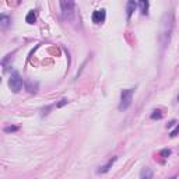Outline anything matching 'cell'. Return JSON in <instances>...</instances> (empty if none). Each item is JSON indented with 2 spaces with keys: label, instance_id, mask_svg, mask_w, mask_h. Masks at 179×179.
<instances>
[{
  "label": "cell",
  "instance_id": "obj_16",
  "mask_svg": "<svg viewBox=\"0 0 179 179\" xmlns=\"http://www.w3.org/2000/svg\"><path fill=\"white\" fill-rule=\"evenodd\" d=\"M67 102H69L67 99H60V102H57V105H56V106H57V108H62V106H64Z\"/></svg>",
  "mask_w": 179,
  "mask_h": 179
},
{
  "label": "cell",
  "instance_id": "obj_10",
  "mask_svg": "<svg viewBox=\"0 0 179 179\" xmlns=\"http://www.w3.org/2000/svg\"><path fill=\"white\" fill-rule=\"evenodd\" d=\"M151 176H153V171H151L150 168H144V169L140 172V178L141 179H150Z\"/></svg>",
  "mask_w": 179,
  "mask_h": 179
},
{
  "label": "cell",
  "instance_id": "obj_8",
  "mask_svg": "<svg viewBox=\"0 0 179 179\" xmlns=\"http://www.w3.org/2000/svg\"><path fill=\"white\" fill-rule=\"evenodd\" d=\"M139 4H140V10H141V14L147 16V14H148V8H150L148 0H139Z\"/></svg>",
  "mask_w": 179,
  "mask_h": 179
},
{
  "label": "cell",
  "instance_id": "obj_9",
  "mask_svg": "<svg viewBox=\"0 0 179 179\" xmlns=\"http://www.w3.org/2000/svg\"><path fill=\"white\" fill-rule=\"evenodd\" d=\"M25 21H27L28 24H35V21H36V14H35V11L31 10L30 13L27 14V17H25Z\"/></svg>",
  "mask_w": 179,
  "mask_h": 179
},
{
  "label": "cell",
  "instance_id": "obj_2",
  "mask_svg": "<svg viewBox=\"0 0 179 179\" xmlns=\"http://www.w3.org/2000/svg\"><path fill=\"white\" fill-rule=\"evenodd\" d=\"M60 8H62V16L64 20L73 22L76 17L74 11V0H60Z\"/></svg>",
  "mask_w": 179,
  "mask_h": 179
},
{
  "label": "cell",
  "instance_id": "obj_6",
  "mask_svg": "<svg viewBox=\"0 0 179 179\" xmlns=\"http://www.w3.org/2000/svg\"><path fill=\"white\" fill-rule=\"evenodd\" d=\"M136 7H137L136 0H129L127 6H126V17H127V18H130V17H131V14L134 13Z\"/></svg>",
  "mask_w": 179,
  "mask_h": 179
},
{
  "label": "cell",
  "instance_id": "obj_17",
  "mask_svg": "<svg viewBox=\"0 0 179 179\" xmlns=\"http://www.w3.org/2000/svg\"><path fill=\"white\" fill-rule=\"evenodd\" d=\"M178 133H179V125L176 126V129H175V130H172V131H171V134H169V136H171V137H175Z\"/></svg>",
  "mask_w": 179,
  "mask_h": 179
},
{
  "label": "cell",
  "instance_id": "obj_15",
  "mask_svg": "<svg viewBox=\"0 0 179 179\" xmlns=\"http://www.w3.org/2000/svg\"><path fill=\"white\" fill-rule=\"evenodd\" d=\"M161 155L165 157V158H167V157H169L171 155V150H169V148H165V150H162L161 151Z\"/></svg>",
  "mask_w": 179,
  "mask_h": 179
},
{
  "label": "cell",
  "instance_id": "obj_7",
  "mask_svg": "<svg viewBox=\"0 0 179 179\" xmlns=\"http://www.w3.org/2000/svg\"><path fill=\"white\" fill-rule=\"evenodd\" d=\"M115 161H116V157H115V158H112L111 161H108L105 165H102V167H99V168H98V169H97V172H98V173H105V172H108V171H109V168H111L112 165H113V162H115Z\"/></svg>",
  "mask_w": 179,
  "mask_h": 179
},
{
  "label": "cell",
  "instance_id": "obj_18",
  "mask_svg": "<svg viewBox=\"0 0 179 179\" xmlns=\"http://www.w3.org/2000/svg\"><path fill=\"white\" fill-rule=\"evenodd\" d=\"M50 108H52V106H46V108H44V109H42V116H44V115H48V113H49Z\"/></svg>",
  "mask_w": 179,
  "mask_h": 179
},
{
  "label": "cell",
  "instance_id": "obj_1",
  "mask_svg": "<svg viewBox=\"0 0 179 179\" xmlns=\"http://www.w3.org/2000/svg\"><path fill=\"white\" fill-rule=\"evenodd\" d=\"M172 30H173V13L172 11H167L162 16L161 31H159V42H161L162 48H165L168 45V42H169Z\"/></svg>",
  "mask_w": 179,
  "mask_h": 179
},
{
  "label": "cell",
  "instance_id": "obj_19",
  "mask_svg": "<svg viewBox=\"0 0 179 179\" xmlns=\"http://www.w3.org/2000/svg\"><path fill=\"white\" fill-rule=\"evenodd\" d=\"M175 123H176L175 120H171V122H169V123H168V125H167V127H172V126L175 125Z\"/></svg>",
  "mask_w": 179,
  "mask_h": 179
},
{
  "label": "cell",
  "instance_id": "obj_12",
  "mask_svg": "<svg viewBox=\"0 0 179 179\" xmlns=\"http://www.w3.org/2000/svg\"><path fill=\"white\" fill-rule=\"evenodd\" d=\"M36 88H38V84H34L32 85V83H31V81H28L27 83V90H28V92H31V94H32V92H36Z\"/></svg>",
  "mask_w": 179,
  "mask_h": 179
},
{
  "label": "cell",
  "instance_id": "obj_20",
  "mask_svg": "<svg viewBox=\"0 0 179 179\" xmlns=\"http://www.w3.org/2000/svg\"><path fill=\"white\" fill-rule=\"evenodd\" d=\"M178 102H179V95H178Z\"/></svg>",
  "mask_w": 179,
  "mask_h": 179
},
{
  "label": "cell",
  "instance_id": "obj_14",
  "mask_svg": "<svg viewBox=\"0 0 179 179\" xmlns=\"http://www.w3.org/2000/svg\"><path fill=\"white\" fill-rule=\"evenodd\" d=\"M17 130H18L17 126H7V127H4L6 133H14V131H17Z\"/></svg>",
  "mask_w": 179,
  "mask_h": 179
},
{
  "label": "cell",
  "instance_id": "obj_5",
  "mask_svg": "<svg viewBox=\"0 0 179 179\" xmlns=\"http://www.w3.org/2000/svg\"><path fill=\"white\" fill-rule=\"evenodd\" d=\"M105 18H106V13L103 8L95 10L94 13H92V22H95V24H102V22L105 21Z\"/></svg>",
  "mask_w": 179,
  "mask_h": 179
},
{
  "label": "cell",
  "instance_id": "obj_11",
  "mask_svg": "<svg viewBox=\"0 0 179 179\" xmlns=\"http://www.w3.org/2000/svg\"><path fill=\"white\" fill-rule=\"evenodd\" d=\"M0 24H2V28H7L8 24H10V18H8L6 14H2V17H0Z\"/></svg>",
  "mask_w": 179,
  "mask_h": 179
},
{
  "label": "cell",
  "instance_id": "obj_3",
  "mask_svg": "<svg viewBox=\"0 0 179 179\" xmlns=\"http://www.w3.org/2000/svg\"><path fill=\"white\" fill-rule=\"evenodd\" d=\"M133 94H134V88H129V90H123L120 94V102H119V111H126L129 106L131 105V99H133Z\"/></svg>",
  "mask_w": 179,
  "mask_h": 179
},
{
  "label": "cell",
  "instance_id": "obj_4",
  "mask_svg": "<svg viewBox=\"0 0 179 179\" xmlns=\"http://www.w3.org/2000/svg\"><path fill=\"white\" fill-rule=\"evenodd\" d=\"M22 85H24V81H22L20 73L13 71L10 76V80H8V87H10V90L13 92H20L22 90Z\"/></svg>",
  "mask_w": 179,
  "mask_h": 179
},
{
  "label": "cell",
  "instance_id": "obj_13",
  "mask_svg": "<svg viewBox=\"0 0 179 179\" xmlns=\"http://www.w3.org/2000/svg\"><path fill=\"white\" fill-rule=\"evenodd\" d=\"M162 117V113L161 111H158V109H155V111L151 113V119H161Z\"/></svg>",
  "mask_w": 179,
  "mask_h": 179
}]
</instances>
